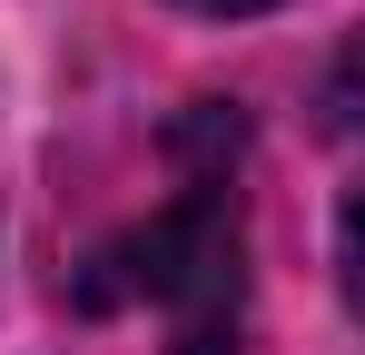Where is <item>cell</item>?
Instances as JSON below:
<instances>
[{"label":"cell","mask_w":365,"mask_h":355,"mask_svg":"<svg viewBox=\"0 0 365 355\" xmlns=\"http://www.w3.org/2000/svg\"><path fill=\"white\" fill-rule=\"evenodd\" d=\"M336 277H346V306L365 326V178L346 187V217H336Z\"/></svg>","instance_id":"obj_1"},{"label":"cell","mask_w":365,"mask_h":355,"mask_svg":"<svg viewBox=\"0 0 365 355\" xmlns=\"http://www.w3.org/2000/svg\"><path fill=\"white\" fill-rule=\"evenodd\" d=\"M178 355H237V346H227V316H197V326L178 336Z\"/></svg>","instance_id":"obj_2"},{"label":"cell","mask_w":365,"mask_h":355,"mask_svg":"<svg viewBox=\"0 0 365 355\" xmlns=\"http://www.w3.org/2000/svg\"><path fill=\"white\" fill-rule=\"evenodd\" d=\"M178 10H197V20H247V10H267V0H178Z\"/></svg>","instance_id":"obj_3"}]
</instances>
